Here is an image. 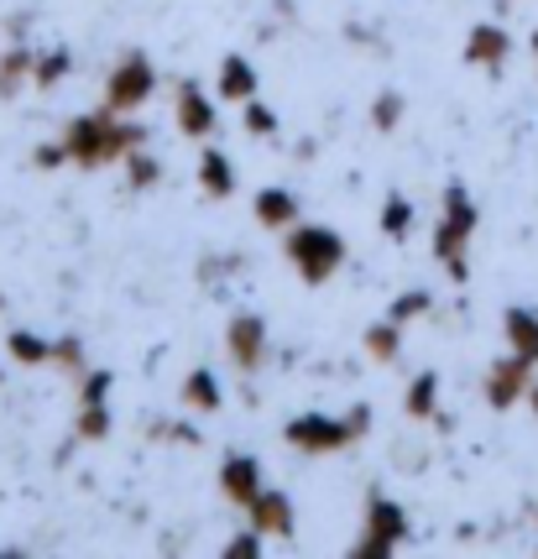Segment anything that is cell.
I'll list each match as a JSON object with an SVG mask.
<instances>
[{"instance_id": "5b68a950", "label": "cell", "mask_w": 538, "mask_h": 559, "mask_svg": "<svg viewBox=\"0 0 538 559\" xmlns=\"http://www.w3.org/2000/svg\"><path fill=\"white\" fill-rule=\"evenodd\" d=\"M283 439H288L294 450H303V455H335V450H345V444H356V439H361V429H356V418L298 414V418H288Z\"/></svg>"}, {"instance_id": "d590c367", "label": "cell", "mask_w": 538, "mask_h": 559, "mask_svg": "<svg viewBox=\"0 0 538 559\" xmlns=\"http://www.w3.org/2000/svg\"><path fill=\"white\" fill-rule=\"evenodd\" d=\"M534 518H538V508H534Z\"/></svg>"}, {"instance_id": "4dcf8cb0", "label": "cell", "mask_w": 538, "mask_h": 559, "mask_svg": "<svg viewBox=\"0 0 538 559\" xmlns=\"http://www.w3.org/2000/svg\"><path fill=\"white\" fill-rule=\"evenodd\" d=\"M32 163H37V168H63V163H74V157H69V146L63 142H43L37 152H32Z\"/></svg>"}, {"instance_id": "f1b7e54d", "label": "cell", "mask_w": 538, "mask_h": 559, "mask_svg": "<svg viewBox=\"0 0 538 559\" xmlns=\"http://www.w3.org/2000/svg\"><path fill=\"white\" fill-rule=\"evenodd\" d=\"M262 538H267L262 528H246V534H236L230 544H225V555H230V559H251V555H262Z\"/></svg>"}, {"instance_id": "8992f818", "label": "cell", "mask_w": 538, "mask_h": 559, "mask_svg": "<svg viewBox=\"0 0 538 559\" xmlns=\"http://www.w3.org/2000/svg\"><path fill=\"white\" fill-rule=\"evenodd\" d=\"M152 90H157V69H152V58L147 52H125L121 63L110 69V79H105V110L125 116V110L147 105Z\"/></svg>"}, {"instance_id": "7c38bea8", "label": "cell", "mask_w": 538, "mask_h": 559, "mask_svg": "<svg viewBox=\"0 0 538 559\" xmlns=\"http://www.w3.org/2000/svg\"><path fill=\"white\" fill-rule=\"evenodd\" d=\"M251 528H262L267 538H294V497L288 491H262L251 502Z\"/></svg>"}, {"instance_id": "484cf974", "label": "cell", "mask_w": 538, "mask_h": 559, "mask_svg": "<svg viewBox=\"0 0 538 559\" xmlns=\"http://www.w3.org/2000/svg\"><path fill=\"white\" fill-rule=\"evenodd\" d=\"M429 293L423 288H408V293H397V304L387 309V319H397V324H408V319H418V314H429Z\"/></svg>"}, {"instance_id": "1f68e13d", "label": "cell", "mask_w": 538, "mask_h": 559, "mask_svg": "<svg viewBox=\"0 0 538 559\" xmlns=\"http://www.w3.org/2000/svg\"><path fill=\"white\" fill-rule=\"evenodd\" d=\"M105 392H110V371H89L79 388V403H105Z\"/></svg>"}, {"instance_id": "ffe728a7", "label": "cell", "mask_w": 538, "mask_h": 559, "mask_svg": "<svg viewBox=\"0 0 538 559\" xmlns=\"http://www.w3.org/2000/svg\"><path fill=\"white\" fill-rule=\"evenodd\" d=\"M32 69H37V52H26V48L5 52L0 58V95H16L26 79H32Z\"/></svg>"}, {"instance_id": "6da1fadb", "label": "cell", "mask_w": 538, "mask_h": 559, "mask_svg": "<svg viewBox=\"0 0 538 559\" xmlns=\"http://www.w3.org/2000/svg\"><path fill=\"white\" fill-rule=\"evenodd\" d=\"M110 116H116V110H89V116H74V121L63 126V146H69L74 168L95 173V168H105V163H121V157L147 146V131H142V126L110 121Z\"/></svg>"}, {"instance_id": "83f0119b", "label": "cell", "mask_w": 538, "mask_h": 559, "mask_svg": "<svg viewBox=\"0 0 538 559\" xmlns=\"http://www.w3.org/2000/svg\"><path fill=\"white\" fill-rule=\"evenodd\" d=\"M246 131H256V136H272V131H277V116H272L262 99H246Z\"/></svg>"}, {"instance_id": "277c9868", "label": "cell", "mask_w": 538, "mask_h": 559, "mask_svg": "<svg viewBox=\"0 0 538 559\" xmlns=\"http://www.w3.org/2000/svg\"><path fill=\"white\" fill-rule=\"evenodd\" d=\"M408 538V512L397 508L392 497H371L367 502V523H361V538H356V549L350 555L356 559H387L397 544Z\"/></svg>"}, {"instance_id": "d6986e66", "label": "cell", "mask_w": 538, "mask_h": 559, "mask_svg": "<svg viewBox=\"0 0 538 559\" xmlns=\"http://www.w3.org/2000/svg\"><path fill=\"white\" fill-rule=\"evenodd\" d=\"M403 408H408V418H434V408H440V377L434 371H418L414 382H408Z\"/></svg>"}, {"instance_id": "e575fe53", "label": "cell", "mask_w": 538, "mask_h": 559, "mask_svg": "<svg viewBox=\"0 0 538 559\" xmlns=\"http://www.w3.org/2000/svg\"><path fill=\"white\" fill-rule=\"evenodd\" d=\"M534 58H538V32H534Z\"/></svg>"}, {"instance_id": "2e32d148", "label": "cell", "mask_w": 538, "mask_h": 559, "mask_svg": "<svg viewBox=\"0 0 538 559\" xmlns=\"http://www.w3.org/2000/svg\"><path fill=\"white\" fill-rule=\"evenodd\" d=\"M502 335H507V345H513L517 356L538 361V309H523V304H513V309L502 314Z\"/></svg>"}, {"instance_id": "f546056e", "label": "cell", "mask_w": 538, "mask_h": 559, "mask_svg": "<svg viewBox=\"0 0 538 559\" xmlns=\"http://www.w3.org/2000/svg\"><path fill=\"white\" fill-rule=\"evenodd\" d=\"M52 366H63V371H84V345L69 335V341L52 345Z\"/></svg>"}, {"instance_id": "9c48e42d", "label": "cell", "mask_w": 538, "mask_h": 559, "mask_svg": "<svg viewBox=\"0 0 538 559\" xmlns=\"http://www.w3.org/2000/svg\"><path fill=\"white\" fill-rule=\"evenodd\" d=\"M215 126H220L215 99L204 95L199 84H183V90H178V136H194V142H204V136H215Z\"/></svg>"}, {"instance_id": "5bb4252c", "label": "cell", "mask_w": 538, "mask_h": 559, "mask_svg": "<svg viewBox=\"0 0 538 559\" xmlns=\"http://www.w3.org/2000/svg\"><path fill=\"white\" fill-rule=\"evenodd\" d=\"M256 90H262L256 69L246 63L241 52H225V58H220V99H236V105H246V99H256Z\"/></svg>"}, {"instance_id": "7a4b0ae2", "label": "cell", "mask_w": 538, "mask_h": 559, "mask_svg": "<svg viewBox=\"0 0 538 559\" xmlns=\"http://www.w3.org/2000/svg\"><path fill=\"white\" fill-rule=\"evenodd\" d=\"M283 251H288V262L298 267V277H303L309 288H324L345 262V241L335 230H324V225H294Z\"/></svg>"}, {"instance_id": "4316f807", "label": "cell", "mask_w": 538, "mask_h": 559, "mask_svg": "<svg viewBox=\"0 0 538 559\" xmlns=\"http://www.w3.org/2000/svg\"><path fill=\"white\" fill-rule=\"evenodd\" d=\"M397 121H403V95H376L371 99V126L376 131H397Z\"/></svg>"}, {"instance_id": "44dd1931", "label": "cell", "mask_w": 538, "mask_h": 559, "mask_svg": "<svg viewBox=\"0 0 538 559\" xmlns=\"http://www.w3.org/2000/svg\"><path fill=\"white\" fill-rule=\"evenodd\" d=\"M5 345H11V361H22V366H48L52 361V341L32 335V330H16Z\"/></svg>"}, {"instance_id": "3957f363", "label": "cell", "mask_w": 538, "mask_h": 559, "mask_svg": "<svg viewBox=\"0 0 538 559\" xmlns=\"http://www.w3.org/2000/svg\"><path fill=\"white\" fill-rule=\"evenodd\" d=\"M470 236H476V204L465 194V183H450V189H444V219H440V230H434V257L444 262V272H450L455 283L470 277V267H465Z\"/></svg>"}, {"instance_id": "e0dca14e", "label": "cell", "mask_w": 538, "mask_h": 559, "mask_svg": "<svg viewBox=\"0 0 538 559\" xmlns=\"http://www.w3.org/2000/svg\"><path fill=\"white\" fill-rule=\"evenodd\" d=\"M361 345H367V356L376 366H392L397 361V345H403V324L397 319H376V324H367Z\"/></svg>"}, {"instance_id": "8fae6325", "label": "cell", "mask_w": 538, "mask_h": 559, "mask_svg": "<svg viewBox=\"0 0 538 559\" xmlns=\"http://www.w3.org/2000/svg\"><path fill=\"white\" fill-rule=\"evenodd\" d=\"M220 491L225 502H236V508H251L256 497H262V465L251 461V455H230V461L220 465Z\"/></svg>"}, {"instance_id": "ac0fdd59", "label": "cell", "mask_w": 538, "mask_h": 559, "mask_svg": "<svg viewBox=\"0 0 538 559\" xmlns=\"http://www.w3.org/2000/svg\"><path fill=\"white\" fill-rule=\"evenodd\" d=\"M183 397H189V408H199V414H220V403H225V392L220 382H215V371H189V382H183Z\"/></svg>"}, {"instance_id": "4fadbf2b", "label": "cell", "mask_w": 538, "mask_h": 559, "mask_svg": "<svg viewBox=\"0 0 538 559\" xmlns=\"http://www.w3.org/2000/svg\"><path fill=\"white\" fill-rule=\"evenodd\" d=\"M251 215L262 219L267 230H294L303 210H298V194H288V189H262L251 199Z\"/></svg>"}, {"instance_id": "d6a6232c", "label": "cell", "mask_w": 538, "mask_h": 559, "mask_svg": "<svg viewBox=\"0 0 538 559\" xmlns=\"http://www.w3.org/2000/svg\"><path fill=\"white\" fill-rule=\"evenodd\" d=\"M152 435H157V439H183V444H199V435L189 429V424H157Z\"/></svg>"}, {"instance_id": "603a6c76", "label": "cell", "mask_w": 538, "mask_h": 559, "mask_svg": "<svg viewBox=\"0 0 538 559\" xmlns=\"http://www.w3.org/2000/svg\"><path fill=\"white\" fill-rule=\"evenodd\" d=\"M69 69H74V58H69V52H37L32 84H37V90H52L58 79H69Z\"/></svg>"}, {"instance_id": "7402d4cb", "label": "cell", "mask_w": 538, "mask_h": 559, "mask_svg": "<svg viewBox=\"0 0 538 559\" xmlns=\"http://www.w3.org/2000/svg\"><path fill=\"white\" fill-rule=\"evenodd\" d=\"M414 230V204L403 194H387L382 199V236H392V241H403Z\"/></svg>"}, {"instance_id": "52a82bcc", "label": "cell", "mask_w": 538, "mask_h": 559, "mask_svg": "<svg viewBox=\"0 0 538 559\" xmlns=\"http://www.w3.org/2000/svg\"><path fill=\"white\" fill-rule=\"evenodd\" d=\"M528 388H534V361L517 356V350H507V356L487 371V403L497 408V414H507L513 403H523Z\"/></svg>"}, {"instance_id": "cb8c5ba5", "label": "cell", "mask_w": 538, "mask_h": 559, "mask_svg": "<svg viewBox=\"0 0 538 559\" xmlns=\"http://www.w3.org/2000/svg\"><path fill=\"white\" fill-rule=\"evenodd\" d=\"M125 173H131V189H157V178H163V163H157L147 146H142V152H131V157H125Z\"/></svg>"}, {"instance_id": "d4e9b609", "label": "cell", "mask_w": 538, "mask_h": 559, "mask_svg": "<svg viewBox=\"0 0 538 559\" xmlns=\"http://www.w3.org/2000/svg\"><path fill=\"white\" fill-rule=\"evenodd\" d=\"M110 435V408L105 403H79V439H105Z\"/></svg>"}, {"instance_id": "ba28073f", "label": "cell", "mask_w": 538, "mask_h": 559, "mask_svg": "<svg viewBox=\"0 0 538 559\" xmlns=\"http://www.w3.org/2000/svg\"><path fill=\"white\" fill-rule=\"evenodd\" d=\"M225 345H230V361L241 366V371H256V366L267 361V324H262V314H236L230 319Z\"/></svg>"}, {"instance_id": "30bf717a", "label": "cell", "mask_w": 538, "mask_h": 559, "mask_svg": "<svg viewBox=\"0 0 538 559\" xmlns=\"http://www.w3.org/2000/svg\"><path fill=\"white\" fill-rule=\"evenodd\" d=\"M507 52H513V37H507V26L497 22H481L470 26V37H465V63H476V69H502L507 63Z\"/></svg>"}, {"instance_id": "9a60e30c", "label": "cell", "mask_w": 538, "mask_h": 559, "mask_svg": "<svg viewBox=\"0 0 538 559\" xmlns=\"http://www.w3.org/2000/svg\"><path fill=\"white\" fill-rule=\"evenodd\" d=\"M199 189L210 199L236 194V168H230V157H225L220 146H204V157H199Z\"/></svg>"}, {"instance_id": "836d02e7", "label": "cell", "mask_w": 538, "mask_h": 559, "mask_svg": "<svg viewBox=\"0 0 538 559\" xmlns=\"http://www.w3.org/2000/svg\"><path fill=\"white\" fill-rule=\"evenodd\" d=\"M528 408H534V418H538V382L528 388Z\"/></svg>"}]
</instances>
